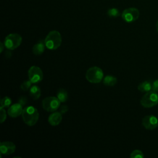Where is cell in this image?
<instances>
[{"label": "cell", "mask_w": 158, "mask_h": 158, "mask_svg": "<svg viewBox=\"0 0 158 158\" xmlns=\"http://www.w3.org/2000/svg\"><path fill=\"white\" fill-rule=\"evenodd\" d=\"M117 78L112 75H107L104 77L103 80V83L106 86H114L117 83Z\"/></svg>", "instance_id": "16"}, {"label": "cell", "mask_w": 158, "mask_h": 158, "mask_svg": "<svg viewBox=\"0 0 158 158\" xmlns=\"http://www.w3.org/2000/svg\"><path fill=\"white\" fill-rule=\"evenodd\" d=\"M4 46H5L4 44H2V43L1 42V43H0V52H2L3 51V50H4Z\"/></svg>", "instance_id": "27"}, {"label": "cell", "mask_w": 158, "mask_h": 158, "mask_svg": "<svg viewBox=\"0 0 158 158\" xmlns=\"http://www.w3.org/2000/svg\"><path fill=\"white\" fill-rule=\"evenodd\" d=\"M144 157V154L142 151L140 150H134L130 154L131 158H143Z\"/></svg>", "instance_id": "20"}, {"label": "cell", "mask_w": 158, "mask_h": 158, "mask_svg": "<svg viewBox=\"0 0 158 158\" xmlns=\"http://www.w3.org/2000/svg\"><path fill=\"white\" fill-rule=\"evenodd\" d=\"M142 124L146 129L154 130L158 126V119L152 115H146L143 118Z\"/></svg>", "instance_id": "9"}, {"label": "cell", "mask_w": 158, "mask_h": 158, "mask_svg": "<svg viewBox=\"0 0 158 158\" xmlns=\"http://www.w3.org/2000/svg\"><path fill=\"white\" fill-rule=\"evenodd\" d=\"M0 151L1 154H11L15 151V145L10 141L1 142L0 145Z\"/></svg>", "instance_id": "10"}, {"label": "cell", "mask_w": 158, "mask_h": 158, "mask_svg": "<svg viewBox=\"0 0 158 158\" xmlns=\"http://www.w3.org/2000/svg\"><path fill=\"white\" fill-rule=\"evenodd\" d=\"M68 110H69V108H68V107L66 106V105H63V106H62L61 107H60V112L62 114H65L67 111H68Z\"/></svg>", "instance_id": "25"}, {"label": "cell", "mask_w": 158, "mask_h": 158, "mask_svg": "<svg viewBox=\"0 0 158 158\" xmlns=\"http://www.w3.org/2000/svg\"><path fill=\"white\" fill-rule=\"evenodd\" d=\"M104 73L102 69L98 67L89 68L86 73V80L92 83H98L103 78Z\"/></svg>", "instance_id": "4"}, {"label": "cell", "mask_w": 158, "mask_h": 158, "mask_svg": "<svg viewBox=\"0 0 158 158\" xmlns=\"http://www.w3.org/2000/svg\"><path fill=\"white\" fill-rule=\"evenodd\" d=\"M152 90L155 91L156 92H158V79L152 82Z\"/></svg>", "instance_id": "24"}, {"label": "cell", "mask_w": 158, "mask_h": 158, "mask_svg": "<svg viewBox=\"0 0 158 158\" xmlns=\"http://www.w3.org/2000/svg\"><path fill=\"white\" fill-rule=\"evenodd\" d=\"M22 43V37L17 33L8 35L4 40V45L7 49L13 50L18 48Z\"/></svg>", "instance_id": "5"}, {"label": "cell", "mask_w": 158, "mask_h": 158, "mask_svg": "<svg viewBox=\"0 0 158 158\" xmlns=\"http://www.w3.org/2000/svg\"><path fill=\"white\" fill-rule=\"evenodd\" d=\"M28 78L32 83H37L41 81L43 78L41 69L37 66L31 67L28 72Z\"/></svg>", "instance_id": "8"}, {"label": "cell", "mask_w": 158, "mask_h": 158, "mask_svg": "<svg viewBox=\"0 0 158 158\" xmlns=\"http://www.w3.org/2000/svg\"><path fill=\"white\" fill-rule=\"evenodd\" d=\"M57 98L59 99L60 102H64L67 100L68 98V94L67 92L64 89H60L57 94Z\"/></svg>", "instance_id": "17"}, {"label": "cell", "mask_w": 158, "mask_h": 158, "mask_svg": "<svg viewBox=\"0 0 158 158\" xmlns=\"http://www.w3.org/2000/svg\"><path fill=\"white\" fill-rule=\"evenodd\" d=\"M107 14L110 17H117L119 16L120 12L116 8H111L108 10Z\"/></svg>", "instance_id": "19"}, {"label": "cell", "mask_w": 158, "mask_h": 158, "mask_svg": "<svg viewBox=\"0 0 158 158\" xmlns=\"http://www.w3.org/2000/svg\"><path fill=\"white\" fill-rule=\"evenodd\" d=\"M22 116L25 123L28 126H33L38 120L39 113L35 107L28 106L23 109Z\"/></svg>", "instance_id": "1"}, {"label": "cell", "mask_w": 158, "mask_h": 158, "mask_svg": "<svg viewBox=\"0 0 158 158\" xmlns=\"http://www.w3.org/2000/svg\"><path fill=\"white\" fill-rule=\"evenodd\" d=\"M42 106L44 110L48 112L56 111L60 106V101L54 96L47 97L42 101Z\"/></svg>", "instance_id": "6"}, {"label": "cell", "mask_w": 158, "mask_h": 158, "mask_svg": "<svg viewBox=\"0 0 158 158\" xmlns=\"http://www.w3.org/2000/svg\"><path fill=\"white\" fill-rule=\"evenodd\" d=\"M140 103L141 106L146 108L154 107L158 104V94L156 91L151 90L146 93L141 98Z\"/></svg>", "instance_id": "3"}, {"label": "cell", "mask_w": 158, "mask_h": 158, "mask_svg": "<svg viewBox=\"0 0 158 158\" xmlns=\"http://www.w3.org/2000/svg\"><path fill=\"white\" fill-rule=\"evenodd\" d=\"M152 83L150 81H144L141 83L138 86V89L141 92H148L152 90Z\"/></svg>", "instance_id": "14"}, {"label": "cell", "mask_w": 158, "mask_h": 158, "mask_svg": "<svg viewBox=\"0 0 158 158\" xmlns=\"http://www.w3.org/2000/svg\"><path fill=\"white\" fill-rule=\"evenodd\" d=\"M11 54H12V53H11V52L10 51V49H9L8 51H7L6 52V55H5V56H6V57H7V58H9V57H10Z\"/></svg>", "instance_id": "26"}, {"label": "cell", "mask_w": 158, "mask_h": 158, "mask_svg": "<svg viewBox=\"0 0 158 158\" xmlns=\"http://www.w3.org/2000/svg\"><path fill=\"white\" fill-rule=\"evenodd\" d=\"M44 41L48 49L51 50L57 49L60 46L62 42L60 33L56 30L51 31L46 36Z\"/></svg>", "instance_id": "2"}, {"label": "cell", "mask_w": 158, "mask_h": 158, "mask_svg": "<svg viewBox=\"0 0 158 158\" xmlns=\"http://www.w3.org/2000/svg\"><path fill=\"white\" fill-rule=\"evenodd\" d=\"M11 102H12V101H11L10 98L7 96H5L1 100V102H0L1 107H2V108L7 107L11 104Z\"/></svg>", "instance_id": "18"}, {"label": "cell", "mask_w": 158, "mask_h": 158, "mask_svg": "<svg viewBox=\"0 0 158 158\" xmlns=\"http://www.w3.org/2000/svg\"><path fill=\"white\" fill-rule=\"evenodd\" d=\"M62 118V114L60 112H54L49 115L48 122L51 125L56 126L60 123Z\"/></svg>", "instance_id": "12"}, {"label": "cell", "mask_w": 158, "mask_h": 158, "mask_svg": "<svg viewBox=\"0 0 158 158\" xmlns=\"http://www.w3.org/2000/svg\"><path fill=\"white\" fill-rule=\"evenodd\" d=\"M156 29H157V30L158 31V20H157V22L156 23Z\"/></svg>", "instance_id": "28"}, {"label": "cell", "mask_w": 158, "mask_h": 158, "mask_svg": "<svg viewBox=\"0 0 158 158\" xmlns=\"http://www.w3.org/2000/svg\"><path fill=\"white\" fill-rule=\"evenodd\" d=\"M139 15V10L135 7H129L125 9L122 14V17L124 21L131 23L136 20Z\"/></svg>", "instance_id": "7"}, {"label": "cell", "mask_w": 158, "mask_h": 158, "mask_svg": "<svg viewBox=\"0 0 158 158\" xmlns=\"http://www.w3.org/2000/svg\"><path fill=\"white\" fill-rule=\"evenodd\" d=\"M30 96L35 100L38 99L41 96V89L37 85L32 86L29 91Z\"/></svg>", "instance_id": "15"}, {"label": "cell", "mask_w": 158, "mask_h": 158, "mask_svg": "<svg viewBox=\"0 0 158 158\" xmlns=\"http://www.w3.org/2000/svg\"><path fill=\"white\" fill-rule=\"evenodd\" d=\"M22 107L23 106L19 102L12 105L7 110L8 115L10 117H14V118L19 117L20 115L22 114V112H23Z\"/></svg>", "instance_id": "11"}, {"label": "cell", "mask_w": 158, "mask_h": 158, "mask_svg": "<svg viewBox=\"0 0 158 158\" xmlns=\"http://www.w3.org/2000/svg\"><path fill=\"white\" fill-rule=\"evenodd\" d=\"M45 41L44 40H40L33 47V52L35 55H41L43 53L45 49Z\"/></svg>", "instance_id": "13"}, {"label": "cell", "mask_w": 158, "mask_h": 158, "mask_svg": "<svg viewBox=\"0 0 158 158\" xmlns=\"http://www.w3.org/2000/svg\"><path fill=\"white\" fill-rule=\"evenodd\" d=\"M27 102V99L25 96H21L19 99V103H20L22 106H25Z\"/></svg>", "instance_id": "23"}, {"label": "cell", "mask_w": 158, "mask_h": 158, "mask_svg": "<svg viewBox=\"0 0 158 158\" xmlns=\"http://www.w3.org/2000/svg\"><path fill=\"white\" fill-rule=\"evenodd\" d=\"M0 117H1V118H0L1 123L4 122L6 118V114L5 109H4V108L2 107H0Z\"/></svg>", "instance_id": "22"}, {"label": "cell", "mask_w": 158, "mask_h": 158, "mask_svg": "<svg viewBox=\"0 0 158 158\" xmlns=\"http://www.w3.org/2000/svg\"><path fill=\"white\" fill-rule=\"evenodd\" d=\"M31 81L29 80H26L24 81L20 85V88L23 90V91H27L30 87H31Z\"/></svg>", "instance_id": "21"}]
</instances>
